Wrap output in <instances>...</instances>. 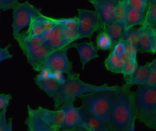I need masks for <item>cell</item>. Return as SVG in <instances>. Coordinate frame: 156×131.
Returning <instances> with one entry per match:
<instances>
[{
    "mask_svg": "<svg viewBox=\"0 0 156 131\" xmlns=\"http://www.w3.org/2000/svg\"><path fill=\"white\" fill-rule=\"evenodd\" d=\"M135 92L124 85L115 92L112 105L111 131H126L136 121Z\"/></svg>",
    "mask_w": 156,
    "mask_h": 131,
    "instance_id": "1",
    "label": "cell"
},
{
    "mask_svg": "<svg viewBox=\"0 0 156 131\" xmlns=\"http://www.w3.org/2000/svg\"><path fill=\"white\" fill-rule=\"evenodd\" d=\"M80 75L67 78L66 82L62 86L58 94L53 99L55 110L59 109L65 103L70 100L75 101L76 98L85 94L97 92L113 91H115L119 86H110L107 84L96 85L82 81Z\"/></svg>",
    "mask_w": 156,
    "mask_h": 131,
    "instance_id": "2",
    "label": "cell"
},
{
    "mask_svg": "<svg viewBox=\"0 0 156 131\" xmlns=\"http://www.w3.org/2000/svg\"><path fill=\"white\" fill-rule=\"evenodd\" d=\"M115 92H97L79 98L82 107L98 118L110 131L112 130L111 114Z\"/></svg>",
    "mask_w": 156,
    "mask_h": 131,
    "instance_id": "3",
    "label": "cell"
},
{
    "mask_svg": "<svg viewBox=\"0 0 156 131\" xmlns=\"http://www.w3.org/2000/svg\"><path fill=\"white\" fill-rule=\"evenodd\" d=\"M136 120L146 127L156 130V88L139 85L135 92Z\"/></svg>",
    "mask_w": 156,
    "mask_h": 131,
    "instance_id": "4",
    "label": "cell"
},
{
    "mask_svg": "<svg viewBox=\"0 0 156 131\" xmlns=\"http://www.w3.org/2000/svg\"><path fill=\"white\" fill-rule=\"evenodd\" d=\"M12 35L13 37L29 27L33 20L42 13L41 9L36 8L28 1L19 2L13 9Z\"/></svg>",
    "mask_w": 156,
    "mask_h": 131,
    "instance_id": "5",
    "label": "cell"
},
{
    "mask_svg": "<svg viewBox=\"0 0 156 131\" xmlns=\"http://www.w3.org/2000/svg\"><path fill=\"white\" fill-rule=\"evenodd\" d=\"M54 51L39 68V72L44 68H48L53 71H59L66 74L67 78L72 77L77 75L73 71V63L69 60L68 51L72 45Z\"/></svg>",
    "mask_w": 156,
    "mask_h": 131,
    "instance_id": "6",
    "label": "cell"
},
{
    "mask_svg": "<svg viewBox=\"0 0 156 131\" xmlns=\"http://www.w3.org/2000/svg\"><path fill=\"white\" fill-rule=\"evenodd\" d=\"M78 40L83 38L91 40L96 32L98 31V21L95 11L78 9Z\"/></svg>",
    "mask_w": 156,
    "mask_h": 131,
    "instance_id": "7",
    "label": "cell"
},
{
    "mask_svg": "<svg viewBox=\"0 0 156 131\" xmlns=\"http://www.w3.org/2000/svg\"><path fill=\"white\" fill-rule=\"evenodd\" d=\"M118 1L119 0H110L91 4L97 16L98 31H104L108 25L114 22L115 9Z\"/></svg>",
    "mask_w": 156,
    "mask_h": 131,
    "instance_id": "8",
    "label": "cell"
},
{
    "mask_svg": "<svg viewBox=\"0 0 156 131\" xmlns=\"http://www.w3.org/2000/svg\"><path fill=\"white\" fill-rule=\"evenodd\" d=\"M74 100H70L65 103L60 108L64 111V120L62 128L76 129L85 128L89 131L85 124L78 108L74 104Z\"/></svg>",
    "mask_w": 156,
    "mask_h": 131,
    "instance_id": "9",
    "label": "cell"
},
{
    "mask_svg": "<svg viewBox=\"0 0 156 131\" xmlns=\"http://www.w3.org/2000/svg\"><path fill=\"white\" fill-rule=\"evenodd\" d=\"M21 50L28 63L31 66L33 69L36 71L44 62L55 51L45 44L39 47L23 48Z\"/></svg>",
    "mask_w": 156,
    "mask_h": 131,
    "instance_id": "10",
    "label": "cell"
},
{
    "mask_svg": "<svg viewBox=\"0 0 156 131\" xmlns=\"http://www.w3.org/2000/svg\"><path fill=\"white\" fill-rule=\"evenodd\" d=\"M39 116L55 131L62 128L64 120V111L62 108L51 110L39 106L35 109Z\"/></svg>",
    "mask_w": 156,
    "mask_h": 131,
    "instance_id": "11",
    "label": "cell"
},
{
    "mask_svg": "<svg viewBox=\"0 0 156 131\" xmlns=\"http://www.w3.org/2000/svg\"><path fill=\"white\" fill-rule=\"evenodd\" d=\"M138 47L140 53H156V28L140 26Z\"/></svg>",
    "mask_w": 156,
    "mask_h": 131,
    "instance_id": "12",
    "label": "cell"
},
{
    "mask_svg": "<svg viewBox=\"0 0 156 131\" xmlns=\"http://www.w3.org/2000/svg\"><path fill=\"white\" fill-rule=\"evenodd\" d=\"M72 47L76 49L79 54L80 61L84 69L86 65L93 59L98 58V50L94 43L90 41L79 43H72Z\"/></svg>",
    "mask_w": 156,
    "mask_h": 131,
    "instance_id": "13",
    "label": "cell"
},
{
    "mask_svg": "<svg viewBox=\"0 0 156 131\" xmlns=\"http://www.w3.org/2000/svg\"><path fill=\"white\" fill-rule=\"evenodd\" d=\"M27 111L25 124L28 131H55L39 116L35 109L28 105Z\"/></svg>",
    "mask_w": 156,
    "mask_h": 131,
    "instance_id": "14",
    "label": "cell"
},
{
    "mask_svg": "<svg viewBox=\"0 0 156 131\" xmlns=\"http://www.w3.org/2000/svg\"><path fill=\"white\" fill-rule=\"evenodd\" d=\"M21 49L39 47L45 43L43 36H34L29 34L27 31H22L14 36Z\"/></svg>",
    "mask_w": 156,
    "mask_h": 131,
    "instance_id": "15",
    "label": "cell"
},
{
    "mask_svg": "<svg viewBox=\"0 0 156 131\" xmlns=\"http://www.w3.org/2000/svg\"><path fill=\"white\" fill-rule=\"evenodd\" d=\"M78 110L89 131H110L98 118L86 109L81 106Z\"/></svg>",
    "mask_w": 156,
    "mask_h": 131,
    "instance_id": "16",
    "label": "cell"
},
{
    "mask_svg": "<svg viewBox=\"0 0 156 131\" xmlns=\"http://www.w3.org/2000/svg\"><path fill=\"white\" fill-rule=\"evenodd\" d=\"M145 13L129 9L126 6L125 32L137 25L142 26L145 20Z\"/></svg>",
    "mask_w": 156,
    "mask_h": 131,
    "instance_id": "17",
    "label": "cell"
},
{
    "mask_svg": "<svg viewBox=\"0 0 156 131\" xmlns=\"http://www.w3.org/2000/svg\"><path fill=\"white\" fill-rule=\"evenodd\" d=\"M150 72V69L146 64L145 66H139L135 73L131 77L124 80L125 83L123 85L129 88L136 85H142Z\"/></svg>",
    "mask_w": 156,
    "mask_h": 131,
    "instance_id": "18",
    "label": "cell"
},
{
    "mask_svg": "<svg viewBox=\"0 0 156 131\" xmlns=\"http://www.w3.org/2000/svg\"><path fill=\"white\" fill-rule=\"evenodd\" d=\"M105 66L108 71L115 74H122L124 63L119 56L111 51L105 61Z\"/></svg>",
    "mask_w": 156,
    "mask_h": 131,
    "instance_id": "19",
    "label": "cell"
},
{
    "mask_svg": "<svg viewBox=\"0 0 156 131\" xmlns=\"http://www.w3.org/2000/svg\"><path fill=\"white\" fill-rule=\"evenodd\" d=\"M35 82L41 90L44 92L47 96L52 99L58 94L61 88V86L52 78L42 81H35Z\"/></svg>",
    "mask_w": 156,
    "mask_h": 131,
    "instance_id": "20",
    "label": "cell"
},
{
    "mask_svg": "<svg viewBox=\"0 0 156 131\" xmlns=\"http://www.w3.org/2000/svg\"><path fill=\"white\" fill-rule=\"evenodd\" d=\"M104 31L106 32L111 37L113 46L117 43L123 41L125 30L120 24L114 22L108 25Z\"/></svg>",
    "mask_w": 156,
    "mask_h": 131,
    "instance_id": "21",
    "label": "cell"
},
{
    "mask_svg": "<svg viewBox=\"0 0 156 131\" xmlns=\"http://www.w3.org/2000/svg\"><path fill=\"white\" fill-rule=\"evenodd\" d=\"M63 29L62 27L58 26L56 36L52 39L45 43L44 44L54 51L59 50L70 45L66 43L63 38Z\"/></svg>",
    "mask_w": 156,
    "mask_h": 131,
    "instance_id": "22",
    "label": "cell"
},
{
    "mask_svg": "<svg viewBox=\"0 0 156 131\" xmlns=\"http://www.w3.org/2000/svg\"><path fill=\"white\" fill-rule=\"evenodd\" d=\"M97 48L98 50H111L113 47L112 39L105 31H101L97 36L96 40Z\"/></svg>",
    "mask_w": 156,
    "mask_h": 131,
    "instance_id": "23",
    "label": "cell"
},
{
    "mask_svg": "<svg viewBox=\"0 0 156 131\" xmlns=\"http://www.w3.org/2000/svg\"><path fill=\"white\" fill-rule=\"evenodd\" d=\"M141 26L156 28V2L148 5L144 23Z\"/></svg>",
    "mask_w": 156,
    "mask_h": 131,
    "instance_id": "24",
    "label": "cell"
},
{
    "mask_svg": "<svg viewBox=\"0 0 156 131\" xmlns=\"http://www.w3.org/2000/svg\"><path fill=\"white\" fill-rule=\"evenodd\" d=\"M140 31V28H132L125 31L123 42L125 43L133 45L138 47Z\"/></svg>",
    "mask_w": 156,
    "mask_h": 131,
    "instance_id": "25",
    "label": "cell"
},
{
    "mask_svg": "<svg viewBox=\"0 0 156 131\" xmlns=\"http://www.w3.org/2000/svg\"><path fill=\"white\" fill-rule=\"evenodd\" d=\"M125 17H126L125 3L122 0H119L115 9L114 22L122 25L124 28Z\"/></svg>",
    "mask_w": 156,
    "mask_h": 131,
    "instance_id": "26",
    "label": "cell"
},
{
    "mask_svg": "<svg viewBox=\"0 0 156 131\" xmlns=\"http://www.w3.org/2000/svg\"><path fill=\"white\" fill-rule=\"evenodd\" d=\"M56 24L64 29H70L77 31L78 27V19L76 17L68 18L55 19Z\"/></svg>",
    "mask_w": 156,
    "mask_h": 131,
    "instance_id": "27",
    "label": "cell"
},
{
    "mask_svg": "<svg viewBox=\"0 0 156 131\" xmlns=\"http://www.w3.org/2000/svg\"><path fill=\"white\" fill-rule=\"evenodd\" d=\"M28 27L29 28L27 32L29 34L32 36H42L44 33L40 19V16L33 20Z\"/></svg>",
    "mask_w": 156,
    "mask_h": 131,
    "instance_id": "28",
    "label": "cell"
},
{
    "mask_svg": "<svg viewBox=\"0 0 156 131\" xmlns=\"http://www.w3.org/2000/svg\"><path fill=\"white\" fill-rule=\"evenodd\" d=\"M125 4L129 9L144 13L146 12L148 7L146 0H128Z\"/></svg>",
    "mask_w": 156,
    "mask_h": 131,
    "instance_id": "29",
    "label": "cell"
},
{
    "mask_svg": "<svg viewBox=\"0 0 156 131\" xmlns=\"http://www.w3.org/2000/svg\"><path fill=\"white\" fill-rule=\"evenodd\" d=\"M138 63L137 59L131 60L128 63L124 64L122 74L124 79H126L131 77L138 67Z\"/></svg>",
    "mask_w": 156,
    "mask_h": 131,
    "instance_id": "30",
    "label": "cell"
},
{
    "mask_svg": "<svg viewBox=\"0 0 156 131\" xmlns=\"http://www.w3.org/2000/svg\"><path fill=\"white\" fill-rule=\"evenodd\" d=\"M40 19L44 33L51 31L57 25L55 18L48 17L42 14L40 16Z\"/></svg>",
    "mask_w": 156,
    "mask_h": 131,
    "instance_id": "31",
    "label": "cell"
},
{
    "mask_svg": "<svg viewBox=\"0 0 156 131\" xmlns=\"http://www.w3.org/2000/svg\"><path fill=\"white\" fill-rule=\"evenodd\" d=\"M63 38L68 45H71L73 42L78 41L77 31L63 28Z\"/></svg>",
    "mask_w": 156,
    "mask_h": 131,
    "instance_id": "32",
    "label": "cell"
},
{
    "mask_svg": "<svg viewBox=\"0 0 156 131\" xmlns=\"http://www.w3.org/2000/svg\"><path fill=\"white\" fill-rule=\"evenodd\" d=\"M39 74H37L34 78V81H42L52 78L53 71L49 69H43L39 71Z\"/></svg>",
    "mask_w": 156,
    "mask_h": 131,
    "instance_id": "33",
    "label": "cell"
},
{
    "mask_svg": "<svg viewBox=\"0 0 156 131\" xmlns=\"http://www.w3.org/2000/svg\"><path fill=\"white\" fill-rule=\"evenodd\" d=\"M12 99V96L9 93L0 94V110L1 111L4 110H8V107Z\"/></svg>",
    "mask_w": 156,
    "mask_h": 131,
    "instance_id": "34",
    "label": "cell"
},
{
    "mask_svg": "<svg viewBox=\"0 0 156 131\" xmlns=\"http://www.w3.org/2000/svg\"><path fill=\"white\" fill-rule=\"evenodd\" d=\"M20 0H0V9L3 11L13 9Z\"/></svg>",
    "mask_w": 156,
    "mask_h": 131,
    "instance_id": "35",
    "label": "cell"
},
{
    "mask_svg": "<svg viewBox=\"0 0 156 131\" xmlns=\"http://www.w3.org/2000/svg\"><path fill=\"white\" fill-rule=\"evenodd\" d=\"M11 47L12 45L9 44L3 48L0 47V63L13 58V55L10 52Z\"/></svg>",
    "mask_w": 156,
    "mask_h": 131,
    "instance_id": "36",
    "label": "cell"
},
{
    "mask_svg": "<svg viewBox=\"0 0 156 131\" xmlns=\"http://www.w3.org/2000/svg\"><path fill=\"white\" fill-rule=\"evenodd\" d=\"M142 86L149 88H156V71H151Z\"/></svg>",
    "mask_w": 156,
    "mask_h": 131,
    "instance_id": "37",
    "label": "cell"
},
{
    "mask_svg": "<svg viewBox=\"0 0 156 131\" xmlns=\"http://www.w3.org/2000/svg\"><path fill=\"white\" fill-rule=\"evenodd\" d=\"M52 79L61 87L65 84L67 80L66 78L64 73L59 71L53 72Z\"/></svg>",
    "mask_w": 156,
    "mask_h": 131,
    "instance_id": "38",
    "label": "cell"
},
{
    "mask_svg": "<svg viewBox=\"0 0 156 131\" xmlns=\"http://www.w3.org/2000/svg\"><path fill=\"white\" fill-rule=\"evenodd\" d=\"M126 49L125 53L127 54L133 60L137 59L138 48V47L129 44L125 43Z\"/></svg>",
    "mask_w": 156,
    "mask_h": 131,
    "instance_id": "39",
    "label": "cell"
},
{
    "mask_svg": "<svg viewBox=\"0 0 156 131\" xmlns=\"http://www.w3.org/2000/svg\"><path fill=\"white\" fill-rule=\"evenodd\" d=\"M125 49L126 45L123 41H121L114 45L111 51L117 55L120 56L125 53Z\"/></svg>",
    "mask_w": 156,
    "mask_h": 131,
    "instance_id": "40",
    "label": "cell"
},
{
    "mask_svg": "<svg viewBox=\"0 0 156 131\" xmlns=\"http://www.w3.org/2000/svg\"><path fill=\"white\" fill-rule=\"evenodd\" d=\"M8 110L1 111L0 114V131H7L8 128V121L7 119Z\"/></svg>",
    "mask_w": 156,
    "mask_h": 131,
    "instance_id": "41",
    "label": "cell"
},
{
    "mask_svg": "<svg viewBox=\"0 0 156 131\" xmlns=\"http://www.w3.org/2000/svg\"><path fill=\"white\" fill-rule=\"evenodd\" d=\"M56 26L55 28H54L53 29L51 30V31L46 32H45L44 34L42 36L45 43L52 39L53 37H54L56 36Z\"/></svg>",
    "mask_w": 156,
    "mask_h": 131,
    "instance_id": "42",
    "label": "cell"
},
{
    "mask_svg": "<svg viewBox=\"0 0 156 131\" xmlns=\"http://www.w3.org/2000/svg\"><path fill=\"white\" fill-rule=\"evenodd\" d=\"M146 65L148 67L151 71H156V59H154L151 62L146 64Z\"/></svg>",
    "mask_w": 156,
    "mask_h": 131,
    "instance_id": "43",
    "label": "cell"
},
{
    "mask_svg": "<svg viewBox=\"0 0 156 131\" xmlns=\"http://www.w3.org/2000/svg\"><path fill=\"white\" fill-rule=\"evenodd\" d=\"M120 57H121V59H122V61L124 62V64L128 63V62H130L131 60H133V59H132L127 54H126V53H124L122 55L120 56Z\"/></svg>",
    "mask_w": 156,
    "mask_h": 131,
    "instance_id": "44",
    "label": "cell"
},
{
    "mask_svg": "<svg viewBox=\"0 0 156 131\" xmlns=\"http://www.w3.org/2000/svg\"><path fill=\"white\" fill-rule=\"evenodd\" d=\"M7 131H13V119L9 118L8 120V128Z\"/></svg>",
    "mask_w": 156,
    "mask_h": 131,
    "instance_id": "45",
    "label": "cell"
},
{
    "mask_svg": "<svg viewBox=\"0 0 156 131\" xmlns=\"http://www.w3.org/2000/svg\"><path fill=\"white\" fill-rule=\"evenodd\" d=\"M136 122H134L128 128L126 131H136Z\"/></svg>",
    "mask_w": 156,
    "mask_h": 131,
    "instance_id": "46",
    "label": "cell"
},
{
    "mask_svg": "<svg viewBox=\"0 0 156 131\" xmlns=\"http://www.w3.org/2000/svg\"><path fill=\"white\" fill-rule=\"evenodd\" d=\"M110 0H88L89 2L91 4L93 3H96V2H104L108 1Z\"/></svg>",
    "mask_w": 156,
    "mask_h": 131,
    "instance_id": "47",
    "label": "cell"
},
{
    "mask_svg": "<svg viewBox=\"0 0 156 131\" xmlns=\"http://www.w3.org/2000/svg\"><path fill=\"white\" fill-rule=\"evenodd\" d=\"M75 129H65V128H61L59 130L55 131H74Z\"/></svg>",
    "mask_w": 156,
    "mask_h": 131,
    "instance_id": "48",
    "label": "cell"
},
{
    "mask_svg": "<svg viewBox=\"0 0 156 131\" xmlns=\"http://www.w3.org/2000/svg\"><path fill=\"white\" fill-rule=\"evenodd\" d=\"M146 2H147V3L148 5L149 4L156 2V0H146Z\"/></svg>",
    "mask_w": 156,
    "mask_h": 131,
    "instance_id": "49",
    "label": "cell"
},
{
    "mask_svg": "<svg viewBox=\"0 0 156 131\" xmlns=\"http://www.w3.org/2000/svg\"><path fill=\"white\" fill-rule=\"evenodd\" d=\"M74 131H88V130L85 128H81L76 129Z\"/></svg>",
    "mask_w": 156,
    "mask_h": 131,
    "instance_id": "50",
    "label": "cell"
},
{
    "mask_svg": "<svg viewBox=\"0 0 156 131\" xmlns=\"http://www.w3.org/2000/svg\"><path fill=\"white\" fill-rule=\"evenodd\" d=\"M122 1H123L125 3H126V2L128 0H122Z\"/></svg>",
    "mask_w": 156,
    "mask_h": 131,
    "instance_id": "51",
    "label": "cell"
},
{
    "mask_svg": "<svg viewBox=\"0 0 156 131\" xmlns=\"http://www.w3.org/2000/svg\"><path fill=\"white\" fill-rule=\"evenodd\" d=\"M2 10L0 9V19H1V14Z\"/></svg>",
    "mask_w": 156,
    "mask_h": 131,
    "instance_id": "52",
    "label": "cell"
},
{
    "mask_svg": "<svg viewBox=\"0 0 156 131\" xmlns=\"http://www.w3.org/2000/svg\"><path fill=\"white\" fill-rule=\"evenodd\" d=\"M0 114H1V111H0Z\"/></svg>",
    "mask_w": 156,
    "mask_h": 131,
    "instance_id": "53",
    "label": "cell"
},
{
    "mask_svg": "<svg viewBox=\"0 0 156 131\" xmlns=\"http://www.w3.org/2000/svg\"></svg>",
    "mask_w": 156,
    "mask_h": 131,
    "instance_id": "54",
    "label": "cell"
}]
</instances>
